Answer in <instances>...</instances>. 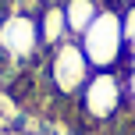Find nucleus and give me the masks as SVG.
Masks as SVG:
<instances>
[{
    "label": "nucleus",
    "mask_w": 135,
    "mask_h": 135,
    "mask_svg": "<svg viewBox=\"0 0 135 135\" xmlns=\"http://www.w3.org/2000/svg\"><path fill=\"white\" fill-rule=\"evenodd\" d=\"M82 50H85L93 71H114V68L124 64V21L121 11H110V7H100V14L93 18V25L78 36Z\"/></svg>",
    "instance_id": "1"
},
{
    "label": "nucleus",
    "mask_w": 135,
    "mask_h": 135,
    "mask_svg": "<svg viewBox=\"0 0 135 135\" xmlns=\"http://www.w3.org/2000/svg\"><path fill=\"white\" fill-rule=\"evenodd\" d=\"M128 103L124 96V75L121 71H93L89 82L82 85V110L93 121H110L117 117Z\"/></svg>",
    "instance_id": "2"
},
{
    "label": "nucleus",
    "mask_w": 135,
    "mask_h": 135,
    "mask_svg": "<svg viewBox=\"0 0 135 135\" xmlns=\"http://www.w3.org/2000/svg\"><path fill=\"white\" fill-rule=\"evenodd\" d=\"M89 75H93V64H89L78 39H64L57 46H50V82H54V89L61 96L82 93Z\"/></svg>",
    "instance_id": "3"
},
{
    "label": "nucleus",
    "mask_w": 135,
    "mask_h": 135,
    "mask_svg": "<svg viewBox=\"0 0 135 135\" xmlns=\"http://www.w3.org/2000/svg\"><path fill=\"white\" fill-rule=\"evenodd\" d=\"M43 46L39 39V18H28V14H11V18L0 21V50L14 61H28L36 57V50Z\"/></svg>",
    "instance_id": "4"
},
{
    "label": "nucleus",
    "mask_w": 135,
    "mask_h": 135,
    "mask_svg": "<svg viewBox=\"0 0 135 135\" xmlns=\"http://www.w3.org/2000/svg\"><path fill=\"white\" fill-rule=\"evenodd\" d=\"M39 39H43V46H57V43L71 39L68 18H64V7L61 4H50L46 11L39 14Z\"/></svg>",
    "instance_id": "5"
},
{
    "label": "nucleus",
    "mask_w": 135,
    "mask_h": 135,
    "mask_svg": "<svg viewBox=\"0 0 135 135\" xmlns=\"http://www.w3.org/2000/svg\"><path fill=\"white\" fill-rule=\"evenodd\" d=\"M96 14H100V4H96V0H68V4H64L68 32H71V36H82L89 25H93Z\"/></svg>",
    "instance_id": "6"
},
{
    "label": "nucleus",
    "mask_w": 135,
    "mask_h": 135,
    "mask_svg": "<svg viewBox=\"0 0 135 135\" xmlns=\"http://www.w3.org/2000/svg\"><path fill=\"white\" fill-rule=\"evenodd\" d=\"M124 96H128V103H132V110H135V68L124 75Z\"/></svg>",
    "instance_id": "7"
},
{
    "label": "nucleus",
    "mask_w": 135,
    "mask_h": 135,
    "mask_svg": "<svg viewBox=\"0 0 135 135\" xmlns=\"http://www.w3.org/2000/svg\"><path fill=\"white\" fill-rule=\"evenodd\" d=\"M124 64H128V68H135V36L128 39V50H124Z\"/></svg>",
    "instance_id": "8"
}]
</instances>
